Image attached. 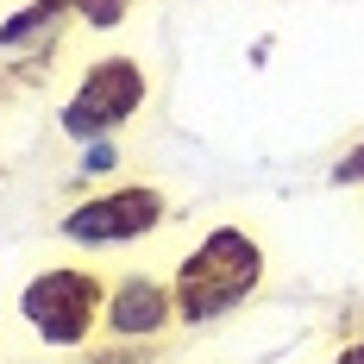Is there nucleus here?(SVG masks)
I'll return each instance as SVG.
<instances>
[{"label":"nucleus","mask_w":364,"mask_h":364,"mask_svg":"<svg viewBox=\"0 0 364 364\" xmlns=\"http://www.w3.org/2000/svg\"><path fill=\"white\" fill-rule=\"evenodd\" d=\"M327 182L333 188H364V139H352V145L327 164Z\"/></svg>","instance_id":"nucleus-9"},{"label":"nucleus","mask_w":364,"mask_h":364,"mask_svg":"<svg viewBox=\"0 0 364 364\" xmlns=\"http://www.w3.org/2000/svg\"><path fill=\"white\" fill-rule=\"evenodd\" d=\"M63 26H75V0H19L0 19V57H44Z\"/></svg>","instance_id":"nucleus-6"},{"label":"nucleus","mask_w":364,"mask_h":364,"mask_svg":"<svg viewBox=\"0 0 364 364\" xmlns=\"http://www.w3.org/2000/svg\"><path fill=\"white\" fill-rule=\"evenodd\" d=\"M151 101V70L132 57V50H107L95 57L88 70L75 75V88L57 107V132L70 145H88V139H119Z\"/></svg>","instance_id":"nucleus-4"},{"label":"nucleus","mask_w":364,"mask_h":364,"mask_svg":"<svg viewBox=\"0 0 364 364\" xmlns=\"http://www.w3.org/2000/svg\"><path fill=\"white\" fill-rule=\"evenodd\" d=\"M264 277H270V252H264V239L252 226H239V220L208 226L182 252L176 277H170L182 327H220V321H232L245 301H257Z\"/></svg>","instance_id":"nucleus-1"},{"label":"nucleus","mask_w":364,"mask_h":364,"mask_svg":"<svg viewBox=\"0 0 364 364\" xmlns=\"http://www.w3.org/2000/svg\"><path fill=\"white\" fill-rule=\"evenodd\" d=\"M164 226H170V195L157 182H101L57 214V239L75 252H119L157 239Z\"/></svg>","instance_id":"nucleus-3"},{"label":"nucleus","mask_w":364,"mask_h":364,"mask_svg":"<svg viewBox=\"0 0 364 364\" xmlns=\"http://www.w3.org/2000/svg\"><path fill=\"white\" fill-rule=\"evenodd\" d=\"M333 364H364V333H352V339L333 352Z\"/></svg>","instance_id":"nucleus-10"},{"label":"nucleus","mask_w":364,"mask_h":364,"mask_svg":"<svg viewBox=\"0 0 364 364\" xmlns=\"http://www.w3.org/2000/svg\"><path fill=\"white\" fill-rule=\"evenodd\" d=\"M101 301H107V277L88 264H44L13 295L26 333L44 352H82L88 339H101Z\"/></svg>","instance_id":"nucleus-2"},{"label":"nucleus","mask_w":364,"mask_h":364,"mask_svg":"<svg viewBox=\"0 0 364 364\" xmlns=\"http://www.w3.org/2000/svg\"><path fill=\"white\" fill-rule=\"evenodd\" d=\"M119 164H126L119 139H88V145H75V182H88V188L119 182Z\"/></svg>","instance_id":"nucleus-7"},{"label":"nucleus","mask_w":364,"mask_h":364,"mask_svg":"<svg viewBox=\"0 0 364 364\" xmlns=\"http://www.w3.org/2000/svg\"><path fill=\"white\" fill-rule=\"evenodd\" d=\"M176 327H182V314H176V289H170V277L119 270V277L107 283V301H101V346L151 352V346H164Z\"/></svg>","instance_id":"nucleus-5"},{"label":"nucleus","mask_w":364,"mask_h":364,"mask_svg":"<svg viewBox=\"0 0 364 364\" xmlns=\"http://www.w3.org/2000/svg\"><path fill=\"white\" fill-rule=\"evenodd\" d=\"M132 19V0H75V26L82 32H119Z\"/></svg>","instance_id":"nucleus-8"}]
</instances>
